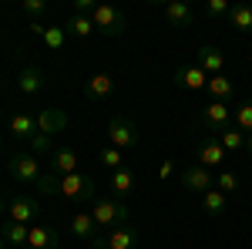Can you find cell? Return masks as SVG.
<instances>
[{"label": "cell", "instance_id": "cell-1", "mask_svg": "<svg viewBox=\"0 0 252 249\" xmlns=\"http://www.w3.org/2000/svg\"><path fill=\"white\" fill-rule=\"evenodd\" d=\"M7 175L17 185H37V178L44 172H40V162L34 152H14L7 158Z\"/></svg>", "mask_w": 252, "mask_h": 249}, {"label": "cell", "instance_id": "cell-2", "mask_svg": "<svg viewBox=\"0 0 252 249\" xmlns=\"http://www.w3.org/2000/svg\"><path fill=\"white\" fill-rule=\"evenodd\" d=\"M91 215H94L97 229H121V226H128V206L121 199H94Z\"/></svg>", "mask_w": 252, "mask_h": 249}, {"label": "cell", "instance_id": "cell-3", "mask_svg": "<svg viewBox=\"0 0 252 249\" xmlns=\"http://www.w3.org/2000/svg\"><path fill=\"white\" fill-rule=\"evenodd\" d=\"M3 212H7V222H24V226H31V222H37L40 215V199L34 195H7L3 199Z\"/></svg>", "mask_w": 252, "mask_h": 249}, {"label": "cell", "instance_id": "cell-4", "mask_svg": "<svg viewBox=\"0 0 252 249\" xmlns=\"http://www.w3.org/2000/svg\"><path fill=\"white\" fill-rule=\"evenodd\" d=\"M91 20H94L97 34H104V37H121V34H125V27H128L125 10L115 7V3H97V10L91 14Z\"/></svg>", "mask_w": 252, "mask_h": 249}, {"label": "cell", "instance_id": "cell-5", "mask_svg": "<svg viewBox=\"0 0 252 249\" xmlns=\"http://www.w3.org/2000/svg\"><path fill=\"white\" fill-rule=\"evenodd\" d=\"M108 142H111L115 148H121V152L135 148L138 142H141V135H138V125L131 121V118H125V115H115L111 121H108Z\"/></svg>", "mask_w": 252, "mask_h": 249}, {"label": "cell", "instance_id": "cell-6", "mask_svg": "<svg viewBox=\"0 0 252 249\" xmlns=\"http://www.w3.org/2000/svg\"><path fill=\"white\" fill-rule=\"evenodd\" d=\"M94 178L84 172H74V175H64L61 182V199H71V202H91L94 199Z\"/></svg>", "mask_w": 252, "mask_h": 249}, {"label": "cell", "instance_id": "cell-7", "mask_svg": "<svg viewBox=\"0 0 252 249\" xmlns=\"http://www.w3.org/2000/svg\"><path fill=\"white\" fill-rule=\"evenodd\" d=\"M232 108H229V101H209L205 108H202V115H198V121L209 128V132H215V135H222L229 125H232Z\"/></svg>", "mask_w": 252, "mask_h": 249}, {"label": "cell", "instance_id": "cell-8", "mask_svg": "<svg viewBox=\"0 0 252 249\" xmlns=\"http://www.w3.org/2000/svg\"><path fill=\"white\" fill-rule=\"evenodd\" d=\"M182 189L185 192H192V195H205V192H212L215 189V175H212V169H205V165H189L185 172H182Z\"/></svg>", "mask_w": 252, "mask_h": 249}, {"label": "cell", "instance_id": "cell-9", "mask_svg": "<svg viewBox=\"0 0 252 249\" xmlns=\"http://www.w3.org/2000/svg\"><path fill=\"white\" fill-rule=\"evenodd\" d=\"M44 88H47V77H44V71H40L37 64H27V68H20V71H17V91L24 98L44 95Z\"/></svg>", "mask_w": 252, "mask_h": 249}, {"label": "cell", "instance_id": "cell-10", "mask_svg": "<svg viewBox=\"0 0 252 249\" xmlns=\"http://www.w3.org/2000/svg\"><path fill=\"white\" fill-rule=\"evenodd\" d=\"M175 84L185 88V91H205L209 88V74L198 64H182V68H175Z\"/></svg>", "mask_w": 252, "mask_h": 249}, {"label": "cell", "instance_id": "cell-11", "mask_svg": "<svg viewBox=\"0 0 252 249\" xmlns=\"http://www.w3.org/2000/svg\"><path fill=\"white\" fill-rule=\"evenodd\" d=\"M71 125V118H67V111H61V108H40L37 111V132L40 135H61L64 128Z\"/></svg>", "mask_w": 252, "mask_h": 249}, {"label": "cell", "instance_id": "cell-12", "mask_svg": "<svg viewBox=\"0 0 252 249\" xmlns=\"http://www.w3.org/2000/svg\"><path fill=\"white\" fill-rule=\"evenodd\" d=\"M78 152L74 148H54L51 152V158H47V169L51 172H58V175H74L78 172Z\"/></svg>", "mask_w": 252, "mask_h": 249}, {"label": "cell", "instance_id": "cell-13", "mask_svg": "<svg viewBox=\"0 0 252 249\" xmlns=\"http://www.w3.org/2000/svg\"><path fill=\"white\" fill-rule=\"evenodd\" d=\"M71 232H74V239L81 243H97L101 236H97V222L91 212H74L71 215Z\"/></svg>", "mask_w": 252, "mask_h": 249}, {"label": "cell", "instance_id": "cell-14", "mask_svg": "<svg viewBox=\"0 0 252 249\" xmlns=\"http://www.w3.org/2000/svg\"><path fill=\"white\" fill-rule=\"evenodd\" d=\"M198 68L209 77L222 74V71H225V54H222L219 47H212V44H202V47H198Z\"/></svg>", "mask_w": 252, "mask_h": 249}, {"label": "cell", "instance_id": "cell-15", "mask_svg": "<svg viewBox=\"0 0 252 249\" xmlns=\"http://www.w3.org/2000/svg\"><path fill=\"white\" fill-rule=\"evenodd\" d=\"M31 31H34V34H37L51 51H64V47H67V37H71V34L64 31V24H61V27H51V24L44 27V24L37 20V24H31Z\"/></svg>", "mask_w": 252, "mask_h": 249}, {"label": "cell", "instance_id": "cell-16", "mask_svg": "<svg viewBox=\"0 0 252 249\" xmlns=\"http://www.w3.org/2000/svg\"><path fill=\"white\" fill-rule=\"evenodd\" d=\"M58 246H61L58 229H51V226H44V222H34V226H31L27 249H58Z\"/></svg>", "mask_w": 252, "mask_h": 249}, {"label": "cell", "instance_id": "cell-17", "mask_svg": "<svg viewBox=\"0 0 252 249\" xmlns=\"http://www.w3.org/2000/svg\"><path fill=\"white\" fill-rule=\"evenodd\" d=\"M161 14L168 20V27H192V7L185 0H168L161 7Z\"/></svg>", "mask_w": 252, "mask_h": 249}, {"label": "cell", "instance_id": "cell-18", "mask_svg": "<svg viewBox=\"0 0 252 249\" xmlns=\"http://www.w3.org/2000/svg\"><path fill=\"white\" fill-rule=\"evenodd\" d=\"M115 91V81H111V74H94L84 81V98L88 101H104V98Z\"/></svg>", "mask_w": 252, "mask_h": 249}, {"label": "cell", "instance_id": "cell-19", "mask_svg": "<svg viewBox=\"0 0 252 249\" xmlns=\"http://www.w3.org/2000/svg\"><path fill=\"white\" fill-rule=\"evenodd\" d=\"M10 135L20 138V142H31L37 135V115H27V111H17L10 118Z\"/></svg>", "mask_w": 252, "mask_h": 249}, {"label": "cell", "instance_id": "cell-20", "mask_svg": "<svg viewBox=\"0 0 252 249\" xmlns=\"http://www.w3.org/2000/svg\"><path fill=\"white\" fill-rule=\"evenodd\" d=\"M0 236H3V246L7 249H17V246L24 249L27 239H31V226H24V222H3Z\"/></svg>", "mask_w": 252, "mask_h": 249}, {"label": "cell", "instance_id": "cell-21", "mask_svg": "<svg viewBox=\"0 0 252 249\" xmlns=\"http://www.w3.org/2000/svg\"><path fill=\"white\" fill-rule=\"evenodd\" d=\"M222 162H225V148L219 145V138H209V142L198 145V165L215 169V165H222Z\"/></svg>", "mask_w": 252, "mask_h": 249}, {"label": "cell", "instance_id": "cell-22", "mask_svg": "<svg viewBox=\"0 0 252 249\" xmlns=\"http://www.w3.org/2000/svg\"><path fill=\"white\" fill-rule=\"evenodd\" d=\"M104 243H108V249H135V246H138V229H135V226H121V229H111Z\"/></svg>", "mask_w": 252, "mask_h": 249}, {"label": "cell", "instance_id": "cell-23", "mask_svg": "<svg viewBox=\"0 0 252 249\" xmlns=\"http://www.w3.org/2000/svg\"><path fill=\"white\" fill-rule=\"evenodd\" d=\"M61 182H64V175L47 169V172L37 178V185H34V189H37V199H61Z\"/></svg>", "mask_w": 252, "mask_h": 249}, {"label": "cell", "instance_id": "cell-24", "mask_svg": "<svg viewBox=\"0 0 252 249\" xmlns=\"http://www.w3.org/2000/svg\"><path fill=\"white\" fill-rule=\"evenodd\" d=\"M64 31H67L71 37H91V34H97L94 20L88 17V14H71L67 24H64Z\"/></svg>", "mask_w": 252, "mask_h": 249}, {"label": "cell", "instance_id": "cell-25", "mask_svg": "<svg viewBox=\"0 0 252 249\" xmlns=\"http://www.w3.org/2000/svg\"><path fill=\"white\" fill-rule=\"evenodd\" d=\"M205 91L212 95V101H229L235 95V84H232L229 74H215V77H209V88Z\"/></svg>", "mask_w": 252, "mask_h": 249}, {"label": "cell", "instance_id": "cell-26", "mask_svg": "<svg viewBox=\"0 0 252 249\" xmlns=\"http://www.w3.org/2000/svg\"><path fill=\"white\" fill-rule=\"evenodd\" d=\"M202 209L209 212V215H225V212H229V195L222 189L205 192V195H202Z\"/></svg>", "mask_w": 252, "mask_h": 249}, {"label": "cell", "instance_id": "cell-27", "mask_svg": "<svg viewBox=\"0 0 252 249\" xmlns=\"http://www.w3.org/2000/svg\"><path fill=\"white\" fill-rule=\"evenodd\" d=\"M229 24L242 34H252V3H235L229 10Z\"/></svg>", "mask_w": 252, "mask_h": 249}, {"label": "cell", "instance_id": "cell-28", "mask_svg": "<svg viewBox=\"0 0 252 249\" xmlns=\"http://www.w3.org/2000/svg\"><path fill=\"white\" fill-rule=\"evenodd\" d=\"M111 192H115L118 199H128L131 192H135V175L128 172V169H118L111 175Z\"/></svg>", "mask_w": 252, "mask_h": 249}, {"label": "cell", "instance_id": "cell-29", "mask_svg": "<svg viewBox=\"0 0 252 249\" xmlns=\"http://www.w3.org/2000/svg\"><path fill=\"white\" fill-rule=\"evenodd\" d=\"M232 125L239 132L252 135V98H242L239 105H235V115H232Z\"/></svg>", "mask_w": 252, "mask_h": 249}, {"label": "cell", "instance_id": "cell-30", "mask_svg": "<svg viewBox=\"0 0 252 249\" xmlns=\"http://www.w3.org/2000/svg\"><path fill=\"white\" fill-rule=\"evenodd\" d=\"M246 138H249L246 132H239L235 125H229L225 132L219 135V145H222L225 152H239V148H246Z\"/></svg>", "mask_w": 252, "mask_h": 249}, {"label": "cell", "instance_id": "cell-31", "mask_svg": "<svg viewBox=\"0 0 252 249\" xmlns=\"http://www.w3.org/2000/svg\"><path fill=\"white\" fill-rule=\"evenodd\" d=\"M97 162H101L104 169H111V172H118V169H125V152H121V148H115V145H108V148H101V155H97Z\"/></svg>", "mask_w": 252, "mask_h": 249}, {"label": "cell", "instance_id": "cell-32", "mask_svg": "<svg viewBox=\"0 0 252 249\" xmlns=\"http://www.w3.org/2000/svg\"><path fill=\"white\" fill-rule=\"evenodd\" d=\"M20 14H27L31 24H37V17L47 14V3H44V0H20Z\"/></svg>", "mask_w": 252, "mask_h": 249}, {"label": "cell", "instance_id": "cell-33", "mask_svg": "<svg viewBox=\"0 0 252 249\" xmlns=\"http://www.w3.org/2000/svg\"><path fill=\"white\" fill-rule=\"evenodd\" d=\"M229 10H232V3H229V0H205V14H209L212 20L229 17Z\"/></svg>", "mask_w": 252, "mask_h": 249}, {"label": "cell", "instance_id": "cell-34", "mask_svg": "<svg viewBox=\"0 0 252 249\" xmlns=\"http://www.w3.org/2000/svg\"><path fill=\"white\" fill-rule=\"evenodd\" d=\"M215 189H222L225 195L235 192V189H239V175H235V172H222L219 178H215Z\"/></svg>", "mask_w": 252, "mask_h": 249}, {"label": "cell", "instance_id": "cell-35", "mask_svg": "<svg viewBox=\"0 0 252 249\" xmlns=\"http://www.w3.org/2000/svg\"><path fill=\"white\" fill-rule=\"evenodd\" d=\"M31 152L34 155H47L51 152V135H34V138H31Z\"/></svg>", "mask_w": 252, "mask_h": 249}, {"label": "cell", "instance_id": "cell-36", "mask_svg": "<svg viewBox=\"0 0 252 249\" xmlns=\"http://www.w3.org/2000/svg\"><path fill=\"white\" fill-rule=\"evenodd\" d=\"M175 175V162L168 158V162H161V169H158V178H172Z\"/></svg>", "mask_w": 252, "mask_h": 249}, {"label": "cell", "instance_id": "cell-37", "mask_svg": "<svg viewBox=\"0 0 252 249\" xmlns=\"http://www.w3.org/2000/svg\"><path fill=\"white\" fill-rule=\"evenodd\" d=\"M91 249H108V243H104V239H97V243H91Z\"/></svg>", "mask_w": 252, "mask_h": 249}, {"label": "cell", "instance_id": "cell-38", "mask_svg": "<svg viewBox=\"0 0 252 249\" xmlns=\"http://www.w3.org/2000/svg\"><path fill=\"white\" fill-rule=\"evenodd\" d=\"M246 152H249V158H252V135L246 138Z\"/></svg>", "mask_w": 252, "mask_h": 249}]
</instances>
